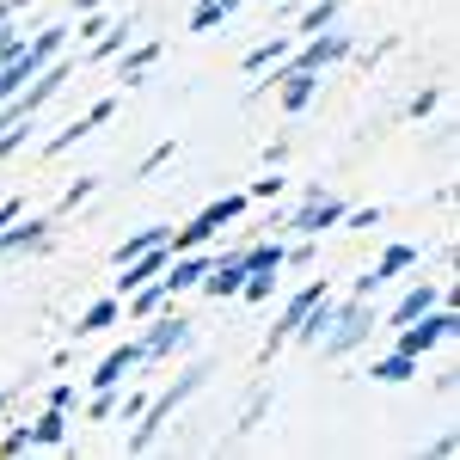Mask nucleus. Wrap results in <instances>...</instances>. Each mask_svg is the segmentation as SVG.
Listing matches in <instances>:
<instances>
[{
    "instance_id": "1",
    "label": "nucleus",
    "mask_w": 460,
    "mask_h": 460,
    "mask_svg": "<svg viewBox=\"0 0 460 460\" xmlns=\"http://www.w3.org/2000/svg\"><path fill=\"white\" fill-rule=\"evenodd\" d=\"M203 375H209V368H190V375H178V381H172L166 393H160L154 405H142V418H136V436H129V455H147V448L160 442V424H166V418H172L178 405H184L190 393L203 387Z\"/></svg>"
},
{
    "instance_id": "2",
    "label": "nucleus",
    "mask_w": 460,
    "mask_h": 460,
    "mask_svg": "<svg viewBox=\"0 0 460 460\" xmlns=\"http://www.w3.org/2000/svg\"><path fill=\"white\" fill-rule=\"evenodd\" d=\"M368 332H375V314H368V301H338V314L325 325V338H319V350L325 356H350L368 344Z\"/></svg>"
},
{
    "instance_id": "3",
    "label": "nucleus",
    "mask_w": 460,
    "mask_h": 460,
    "mask_svg": "<svg viewBox=\"0 0 460 460\" xmlns=\"http://www.w3.org/2000/svg\"><path fill=\"white\" fill-rule=\"evenodd\" d=\"M455 332H460V319L448 314L442 301H436L429 314H418V319H405V325H399V344H393V350H405V356H429L436 344H448Z\"/></svg>"
},
{
    "instance_id": "4",
    "label": "nucleus",
    "mask_w": 460,
    "mask_h": 460,
    "mask_svg": "<svg viewBox=\"0 0 460 460\" xmlns=\"http://www.w3.org/2000/svg\"><path fill=\"white\" fill-rule=\"evenodd\" d=\"M319 295H332V288H325V277H314V283H301L295 295H288L283 314H277V325H270V338H264V356H277V344H288V338H295V325L307 319V307H314Z\"/></svg>"
},
{
    "instance_id": "5",
    "label": "nucleus",
    "mask_w": 460,
    "mask_h": 460,
    "mask_svg": "<svg viewBox=\"0 0 460 460\" xmlns=\"http://www.w3.org/2000/svg\"><path fill=\"white\" fill-rule=\"evenodd\" d=\"M350 49H356L350 31H332V25H325V31H314L307 43H295V56H288V62H301V68H332V62H344Z\"/></svg>"
},
{
    "instance_id": "6",
    "label": "nucleus",
    "mask_w": 460,
    "mask_h": 460,
    "mask_svg": "<svg viewBox=\"0 0 460 460\" xmlns=\"http://www.w3.org/2000/svg\"><path fill=\"white\" fill-rule=\"evenodd\" d=\"M184 344H190V319L154 314L147 319V338H142V362H154V356H178Z\"/></svg>"
},
{
    "instance_id": "7",
    "label": "nucleus",
    "mask_w": 460,
    "mask_h": 460,
    "mask_svg": "<svg viewBox=\"0 0 460 460\" xmlns=\"http://www.w3.org/2000/svg\"><path fill=\"white\" fill-rule=\"evenodd\" d=\"M411 264H418V246H387L381 258H375V264H368V270H362V277H356V301H368V295H375L381 283L405 277Z\"/></svg>"
},
{
    "instance_id": "8",
    "label": "nucleus",
    "mask_w": 460,
    "mask_h": 460,
    "mask_svg": "<svg viewBox=\"0 0 460 460\" xmlns=\"http://www.w3.org/2000/svg\"><path fill=\"white\" fill-rule=\"evenodd\" d=\"M344 203H338V197H325V190H314V197H307V203H301V209L288 215V227H301V234H307V240H319V234H325V227H344Z\"/></svg>"
},
{
    "instance_id": "9",
    "label": "nucleus",
    "mask_w": 460,
    "mask_h": 460,
    "mask_svg": "<svg viewBox=\"0 0 460 460\" xmlns=\"http://www.w3.org/2000/svg\"><path fill=\"white\" fill-rule=\"evenodd\" d=\"M277 86H283V111H307V105H314V93L325 86V68L283 62V68H277Z\"/></svg>"
},
{
    "instance_id": "10",
    "label": "nucleus",
    "mask_w": 460,
    "mask_h": 460,
    "mask_svg": "<svg viewBox=\"0 0 460 460\" xmlns=\"http://www.w3.org/2000/svg\"><path fill=\"white\" fill-rule=\"evenodd\" d=\"M215 258L203 246L197 252H172V258H166V270H160V288H166V295H184V288H197L203 283V270H209Z\"/></svg>"
},
{
    "instance_id": "11",
    "label": "nucleus",
    "mask_w": 460,
    "mask_h": 460,
    "mask_svg": "<svg viewBox=\"0 0 460 460\" xmlns=\"http://www.w3.org/2000/svg\"><path fill=\"white\" fill-rule=\"evenodd\" d=\"M240 283H246V258H215L197 288H203L209 301H234V295H240Z\"/></svg>"
},
{
    "instance_id": "12",
    "label": "nucleus",
    "mask_w": 460,
    "mask_h": 460,
    "mask_svg": "<svg viewBox=\"0 0 460 460\" xmlns=\"http://www.w3.org/2000/svg\"><path fill=\"white\" fill-rule=\"evenodd\" d=\"M136 368H142V344H117V350L93 368V387H123Z\"/></svg>"
},
{
    "instance_id": "13",
    "label": "nucleus",
    "mask_w": 460,
    "mask_h": 460,
    "mask_svg": "<svg viewBox=\"0 0 460 460\" xmlns=\"http://www.w3.org/2000/svg\"><path fill=\"white\" fill-rule=\"evenodd\" d=\"M43 246H49V221H25V227L13 221V227L0 234V258H19V252H43Z\"/></svg>"
},
{
    "instance_id": "14",
    "label": "nucleus",
    "mask_w": 460,
    "mask_h": 460,
    "mask_svg": "<svg viewBox=\"0 0 460 460\" xmlns=\"http://www.w3.org/2000/svg\"><path fill=\"white\" fill-rule=\"evenodd\" d=\"M288 56H295V31H277V37H264V43L246 56V74H270V68H283Z\"/></svg>"
},
{
    "instance_id": "15",
    "label": "nucleus",
    "mask_w": 460,
    "mask_h": 460,
    "mask_svg": "<svg viewBox=\"0 0 460 460\" xmlns=\"http://www.w3.org/2000/svg\"><path fill=\"white\" fill-rule=\"evenodd\" d=\"M62 49H68V25H43L37 37H25V62L31 68H49Z\"/></svg>"
},
{
    "instance_id": "16",
    "label": "nucleus",
    "mask_w": 460,
    "mask_h": 460,
    "mask_svg": "<svg viewBox=\"0 0 460 460\" xmlns=\"http://www.w3.org/2000/svg\"><path fill=\"white\" fill-rule=\"evenodd\" d=\"M375 381H387V387H399V381H411V375H424V356H405V350H387L375 356V368H368Z\"/></svg>"
},
{
    "instance_id": "17",
    "label": "nucleus",
    "mask_w": 460,
    "mask_h": 460,
    "mask_svg": "<svg viewBox=\"0 0 460 460\" xmlns=\"http://www.w3.org/2000/svg\"><path fill=\"white\" fill-rule=\"evenodd\" d=\"M436 301H442V288H436V283H418V288H411V295H399V307H393V314H387V325H405V319L429 314Z\"/></svg>"
},
{
    "instance_id": "18",
    "label": "nucleus",
    "mask_w": 460,
    "mask_h": 460,
    "mask_svg": "<svg viewBox=\"0 0 460 460\" xmlns=\"http://www.w3.org/2000/svg\"><path fill=\"white\" fill-rule=\"evenodd\" d=\"M215 234H221V227H215L209 215H197V221H184L178 234H166V252H197V246H209Z\"/></svg>"
},
{
    "instance_id": "19",
    "label": "nucleus",
    "mask_w": 460,
    "mask_h": 460,
    "mask_svg": "<svg viewBox=\"0 0 460 460\" xmlns=\"http://www.w3.org/2000/svg\"><path fill=\"white\" fill-rule=\"evenodd\" d=\"M62 436H68V411H62V405H49V411L31 424V448H62Z\"/></svg>"
},
{
    "instance_id": "20",
    "label": "nucleus",
    "mask_w": 460,
    "mask_h": 460,
    "mask_svg": "<svg viewBox=\"0 0 460 460\" xmlns=\"http://www.w3.org/2000/svg\"><path fill=\"white\" fill-rule=\"evenodd\" d=\"M154 62H160V43H142V49H129V56H123V68H117V80H123V86H142Z\"/></svg>"
},
{
    "instance_id": "21",
    "label": "nucleus",
    "mask_w": 460,
    "mask_h": 460,
    "mask_svg": "<svg viewBox=\"0 0 460 460\" xmlns=\"http://www.w3.org/2000/svg\"><path fill=\"white\" fill-rule=\"evenodd\" d=\"M117 314H123V307H117V295H111V301H93V307L80 314V325H74V332H80V338H93V332H111V325H117Z\"/></svg>"
},
{
    "instance_id": "22",
    "label": "nucleus",
    "mask_w": 460,
    "mask_h": 460,
    "mask_svg": "<svg viewBox=\"0 0 460 460\" xmlns=\"http://www.w3.org/2000/svg\"><path fill=\"white\" fill-rule=\"evenodd\" d=\"M246 0H197V13H190V31H215L227 13H240Z\"/></svg>"
},
{
    "instance_id": "23",
    "label": "nucleus",
    "mask_w": 460,
    "mask_h": 460,
    "mask_svg": "<svg viewBox=\"0 0 460 460\" xmlns=\"http://www.w3.org/2000/svg\"><path fill=\"white\" fill-rule=\"evenodd\" d=\"M338 13H344V0H314V6L301 13V31L295 37H314V31H325V25H338Z\"/></svg>"
},
{
    "instance_id": "24",
    "label": "nucleus",
    "mask_w": 460,
    "mask_h": 460,
    "mask_svg": "<svg viewBox=\"0 0 460 460\" xmlns=\"http://www.w3.org/2000/svg\"><path fill=\"white\" fill-rule=\"evenodd\" d=\"M166 234H172V227H136V234H129L123 246L111 252V258L123 264V258H136V252H147V246H166Z\"/></svg>"
},
{
    "instance_id": "25",
    "label": "nucleus",
    "mask_w": 460,
    "mask_h": 460,
    "mask_svg": "<svg viewBox=\"0 0 460 460\" xmlns=\"http://www.w3.org/2000/svg\"><path fill=\"white\" fill-rule=\"evenodd\" d=\"M246 258V270H283V240H270V246H252L240 252Z\"/></svg>"
},
{
    "instance_id": "26",
    "label": "nucleus",
    "mask_w": 460,
    "mask_h": 460,
    "mask_svg": "<svg viewBox=\"0 0 460 460\" xmlns=\"http://www.w3.org/2000/svg\"><path fill=\"white\" fill-rule=\"evenodd\" d=\"M240 209H246V197H240V190H227V197H215L203 215H209L215 227H227V221H240Z\"/></svg>"
},
{
    "instance_id": "27",
    "label": "nucleus",
    "mask_w": 460,
    "mask_h": 460,
    "mask_svg": "<svg viewBox=\"0 0 460 460\" xmlns=\"http://www.w3.org/2000/svg\"><path fill=\"white\" fill-rule=\"evenodd\" d=\"M240 295H246V301H270V295H277V270H246Z\"/></svg>"
},
{
    "instance_id": "28",
    "label": "nucleus",
    "mask_w": 460,
    "mask_h": 460,
    "mask_svg": "<svg viewBox=\"0 0 460 460\" xmlns=\"http://www.w3.org/2000/svg\"><path fill=\"white\" fill-rule=\"evenodd\" d=\"M111 117H117V99H99V105L86 111V117H74V123H80V136H93V129H99V123H111Z\"/></svg>"
},
{
    "instance_id": "29",
    "label": "nucleus",
    "mask_w": 460,
    "mask_h": 460,
    "mask_svg": "<svg viewBox=\"0 0 460 460\" xmlns=\"http://www.w3.org/2000/svg\"><path fill=\"white\" fill-rule=\"evenodd\" d=\"M25 448H31V424H19V429L0 436V455H25Z\"/></svg>"
},
{
    "instance_id": "30",
    "label": "nucleus",
    "mask_w": 460,
    "mask_h": 460,
    "mask_svg": "<svg viewBox=\"0 0 460 460\" xmlns=\"http://www.w3.org/2000/svg\"><path fill=\"white\" fill-rule=\"evenodd\" d=\"M436 99H442V93H436V86H424V93H418V99L405 105V117H418V123H424L429 111H436Z\"/></svg>"
},
{
    "instance_id": "31",
    "label": "nucleus",
    "mask_w": 460,
    "mask_h": 460,
    "mask_svg": "<svg viewBox=\"0 0 460 460\" xmlns=\"http://www.w3.org/2000/svg\"><path fill=\"white\" fill-rule=\"evenodd\" d=\"M288 178H277V166H270V178H252V197H283Z\"/></svg>"
},
{
    "instance_id": "32",
    "label": "nucleus",
    "mask_w": 460,
    "mask_h": 460,
    "mask_svg": "<svg viewBox=\"0 0 460 460\" xmlns=\"http://www.w3.org/2000/svg\"><path fill=\"white\" fill-rule=\"evenodd\" d=\"M86 197H93V178H74L68 190H62V203H68V209H80V203H86Z\"/></svg>"
},
{
    "instance_id": "33",
    "label": "nucleus",
    "mask_w": 460,
    "mask_h": 460,
    "mask_svg": "<svg viewBox=\"0 0 460 460\" xmlns=\"http://www.w3.org/2000/svg\"><path fill=\"white\" fill-rule=\"evenodd\" d=\"M166 160H172V142H160V147H154V154H147V160H142V172H160Z\"/></svg>"
},
{
    "instance_id": "34",
    "label": "nucleus",
    "mask_w": 460,
    "mask_h": 460,
    "mask_svg": "<svg viewBox=\"0 0 460 460\" xmlns=\"http://www.w3.org/2000/svg\"><path fill=\"white\" fill-rule=\"evenodd\" d=\"M350 227H381V209H356V215H344Z\"/></svg>"
},
{
    "instance_id": "35",
    "label": "nucleus",
    "mask_w": 460,
    "mask_h": 460,
    "mask_svg": "<svg viewBox=\"0 0 460 460\" xmlns=\"http://www.w3.org/2000/svg\"><path fill=\"white\" fill-rule=\"evenodd\" d=\"M264 405H270V399H252V405H246V418H240V429H258V418H264Z\"/></svg>"
},
{
    "instance_id": "36",
    "label": "nucleus",
    "mask_w": 460,
    "mask_h": 460,
    "mask_svg": "<svg viewBox=\"0 0 460 460\" xmlns=\"http://www.w3.org/2000/svg\"><path fill=\"white\" fill-rule=\"evenodd\" d=\"M13 221H19V203H0V234H6Z\"/></svg>"
},
{
    "instance_id": "37",
    "label": "nucleus",
    "mask_w": 460,
    "mask_h": 460,
    "mask_svg": "<svg viewBox=\"0 0 460 460\" xmlns=\"http://www.w3.org/2000/svg\"><path fill=\"white\" fill-rule=\"evenodd\" d=\"M74 6H80V13H99V6H105V0H74Z\"/></svg>"
},
{
    "instance_id": "38",
    "label": "nucleus",
    "mask_w": 460,
    "mask_h": 460,
    "mask_svg": "<svg viewBox=\"0 0 460 460\" xmlns=\"http://www.w3.org/2000/svg\"><path fill=\"white\" fill-rule=\"evenodd\" d=\"M0 6H6V13H19V6H31V0H0Z\"/></svg>"
}]
</instances>
